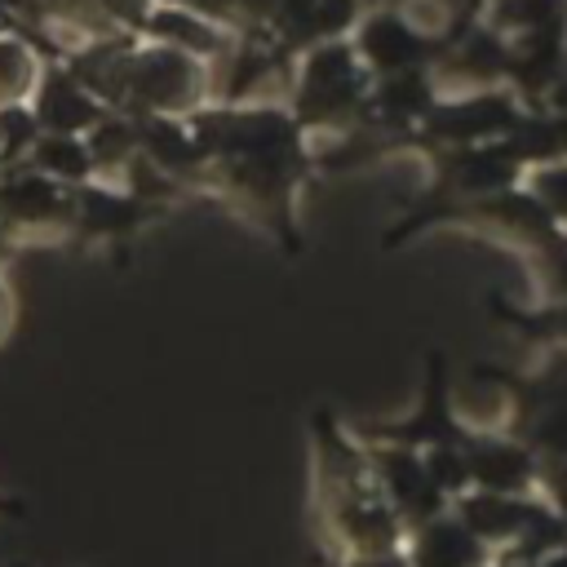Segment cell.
I'll use <instances>...</instances> for the list:
<instances>
[{
  "label": "cell",
  "mask_w": 567,
  "mask_h": 567,
  "mask_svg": "<svg viewBox=\"0 0 567 567\" xmlns=\"http://www.w3.org/2000/svg\"><path fill=\"white\" fill-rule=\"evenodd\" d=\"M0 514H4V518H13V514L22 518V514H27V505H22L18 496H0Z\"/></svg>",
  "instance_id": "7"
},
{
  "label": "cell",
  "mask_w": 567,
  "mask_h": 567,
  "mask_svg": "<svg viewBox=\"0 0 567 567\" xmlns=\"http://www.w3.org/2000/svg\"><path fill=\"white\" fill-rule=\"evenodd\" d=\"M164 4H177V0H164Z\"/></svg>",
  "instance_id": "8"
},
{
  "label": "cell",
  "mask_w": 567,
  "mask_h": 567,
  "mask_svg": "<svg viewBox=\"0 0 567 567\" xmlns=\"http://www.w3.org/2000/svg\"><path fill=\"white\" fill-rule=\"evenodd\" d=\"M27 111L40 133H84L102 115V102L75 80V71H40Z\"/></svg>",
  "instance_id": "3"
},
{
  "label": "cell",
  "mask_w": 567,
  "mask_h": 567,
  "mask_svg": "<svg viewBox=\"0 0 567 567\" xmlns=\"http://www.w3.org/2000/svg\"><path fill=\"white\" fill-rule=\"evenodd\" d=\"M13 323H18V301H13V288H9V279L0 275V346H4V337L13 332Z\"/></svg>",
  "instance_id": "6"
},
{
  "label": "cell",
  "mask_w": 567,
  "mask_h": 567,
  "mask_svg": "<svg viewBox=\"0 0 567 567\" xmlns=\"http://www.w3.org/2000/svg\"><path fill=\"white\" fill-rule=\"evenodd\" d=\"M204 89V66L173 44H151V49H124L120 62V93L115 102L173 115L186 111Z\"/></svg>",
  "instance_id": "1"
},
{
  "label": "cell",
  "mask_w": 567,
  "mask_h": 567,
  "mask_svg": "<svg viewBox=\"0 0 567 567\" xmlns=\"http://www.w3.org/2000/svg\"><path fill=\"white\" fill-rule=\"evenodd\" d=\"M71 213H75V186H62L31 164L0 168V226L18 244L71 235Z\"/></svg>",
  "instance_id": "2"
},
{
  "label": "cell",
  "mask_w": 567,
  "mask_h": 567,
  "mask_svg": "<svg viewBox=\"0 0 567 567\" xmlns=\"http://www.w3.org/2000/svg\"><path fill=\"white\" fill-rule=\"evenodd\" d=\"M22 164L40 168L44 177L62 182V186H80L93 177V159L84 146V133H35V142L27 146Z\"/></svg>",
  "instance_id": "4"
},
{
  "label": "cell",
  "mask_w": 567,
  "mask_h": 567,
  "mask_svg": "<svg viewBox=\"0 0 567 567\" xmlns=\"http://www.w3.org/2000/svg\"><path fill=\"white\" fill-rule=\"evenodd\" d=\"M40 80V58L22 35H0V111L22 106Z\"/></svg>",
  "instance_id": "5"
}]
</instances>
